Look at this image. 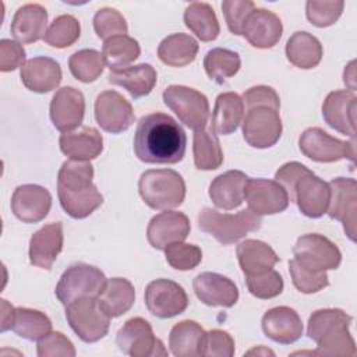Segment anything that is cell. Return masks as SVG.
Masks as SVG:
<instances>
[{
	"label": "cell",
	"instance_id": "cell-1",
	"mask_svg": "<svg viewBox=\"0 0 357 357\" xmlns=\"http://www.w3.org/2000/svg\"><path fill=\"white\" fill-rule=\"evenodd\" d=\"M185 148V131L172 116L156 112L139 119L134 134V152L139 160L174 165L183 160Z\"/></svg>",
	"mask_w": 357,
	"mask_h": 357
},
{
	"label": "cell",
	"instance_id": "cell-2",
	"mask_svg": "<svg viewBox=\"0 0 357 357\" xmlns=\"http://www.w3.org/2000/svg\"><path fill=\"white\" fill-rule=\"evenodd\" d=\"M351 317L340 308L317 310L308 318L307 335L317 343L315 356H356V343L349 326Z\"/></svg>",
	"mask_w": 357,
	"mask_h": 357
},
{
	"label": "cell",
	"instance_id": "cell-3",
	"mask_svg": "<svg viewBox=\"0 0 357 357\" xmlns=\"http://www.w3.org/2000/svg\"><path fill=\"white\" fill-rule=\"evenodd\" d=\"M138 191L144 202L156 211H169L183 204L185 183L172 169H151L141 174Z\"/></svg>",
	"mask_w": 357,
	"mask_h": 357
},
{
	"label": "cell",
	"instance_id": "cell-4",
	"mask_svg": "<svg viewBox=\"0 0 357 357\" xmlns=\"http://www.w3.org/2000/svg\"><path fill=\"white\" fill-rule=\"evenodd\" d=\"M261 225V216L250 209H243L237 213H220L216 209L204 208L198 215L199 229L223 245L237 243L247 233L259 230Z\"/></svg>",
	"mask_w": 357,
	"mask_h": 357
},
{
	"label": "cell",
	"instance_id": "cell-5",
	"mask_svg": "<svg viewBox=\"0 0 357 357\" xmlns=\"http://www.w3.org/2000/svg\"><path fill=\"white\" fill-rule=\"evenodd\" d=\"M70 328L85 343L103 339L110 326V315L103 310L98 297H84L66 305Z\"/></svg>",
	"mask_w": 357,
	"mask_h": 357
},
{
	"label": "cell",
	"instance_id": "cell-6",
	"mask_svg": "<svg viewBox=\"0 0 357 357\" xmlns=\"http://www.w3.org/2000/svg\"><path fill=\"white\" fill-rule=\"evenodd\" d=\"M106 280L99 268L88 264H74L63 272L54 293L63 305H68L84 297H99Z\"/></svg>",
	"mask_w": 357,
	"mask_h": 357
},
{
	"label": "cell",
	"instance_id": "cell-7",
	"mask_svg": "<svg viewBox=\"0 0 357 357\" xmlns=\"http://www.w3.org/2000/svg\"><path fill=\"white\" fill-rule=\"evenodd\" d=\"M163 102L191 130L198 131L206 127L209 102L202 92L185 85H170L163 91Z\"/></svg>",
	"mask_w": 357,
	"mask_h": 357
},
{
	"label": "cell",
	"instance_id": "cell-8",
	"mask_svg": "<svg viewBox=\"0 0 357 357\" xmlns=\"http://www.w3.org/2000/svg\"><path fill=\"white\" fill-rule=\"evenodd\" d=\"M298 148L304 156L319 163H332L340 159L356 160L354 138L351 141H342L319 127L304 130L298 138Z\"/></svg>",
	"mask_w": 357,
	"mask_h": 357
},
{
	"label": "cell",
	"instance_id": "cell-9",
	"mask_svg": "<svg viewBox=\"0 0 357 357\" xmlns=\"http://www.w3.org/2000/svg\"><path fill=\"white\" fill-rule=\"evenodd\" d=\"M116 343L120 351L131 357L167 356L162 340L153 335L151 324L141 317L126 321L117 332Z\"/></svg>",
	"mask_w": 357,
	"mask_h": 357
},
{
	"label": "cell",
	"instance_id": "cell-10",
	"mask_svg": "<svg viewBox=\"0 0 357 357\" xmlns=\"http://www.w3.org/2000/svg\"><path fill=\"white\" fill-rule=\"evenodd\" d=\"M293 254L300 265L317 272L336 269L342 262V252L337 245L318 233L298 237L293 247Z\"/></svg>",
	"mask_w": 357,
	"mask_h": 357
},
{
	"label": "cell",
	"instance_id": "cell-11",
	"mask_svg": "<svg viewBox=\"0 0 357 357\" xmlns=\"http://www.w3.org/2000/svg\"><path fill=\"white\" fill-rule=\"evenodd\" d=\"M282 119L279 110L268 106L247 109L243 120V137L245 142L258 149L273 146L282 135Z\"/></svg>",
	"mask_w": 357,
	"mask_h": 357
},
{
	"label": "cell",
	"instance_id": "cell-12",
	"mask_svg": "<svg viewBox=\"0 0 357 357\" xmlns=\"http://www.w3.org/2000/svg\"><path fill=\"white\" fill-rule=\"evenodd\" d=\"M331 199L328 215L343 223L344 233L351 241H356L357 223V183L350 177H336L329 183Z\"/></svg>",
	"mask_w": 357,
	"mask_h": 357
},
{
	"label": "cell",
	"instance_id": "cell-13",
	"mask_svg": "<svg viewBox=\"0 0 357 357\" xmlns=\"http://www.w3.org/2000/svg\"><path fill=\"white\" fill-rule=\"evenodd\" d=\"M145 304L152 315L166 319L184 312L188 307V297L178 283L170 279H156L145 289Z\"/></svg>",
	"mask_w": 357,
	"mask_h": 357
},
{
	"label": "cell",
	"instance_id": "cell-14",
	"mask_svg": "<svg viewBox=\"0 0 357 357\" xmlns=\"http://www.w3.org/2000/svg\"><path fill=\"white\" fill-rule=\"evenodd\" d=\"M95 119L102 130L120 134L132 126L135 116L131 103L121 93L105 91L96 96Z\"/></svg>",
	"mask_w": 357,
	"mask_h": 357
},
{
	"label": "cell",
	"instance_id": "cell-15",
	"mask_svg": "<svg viewBox=\"0 0 357 357\" xmlns=\"http://www.w3.org/2000/svg\"><path fill=\"white\" fill-rule=\"evenodd\" d=\"M244 198L248 209L258 216L280 213L290 202L286 190L276 180L268 178H248Z\"/></svg>",
	"mask_w": 357,
	"mask_h": 357
},
{
	"label": "cell",
	"instance_id": "cell-16",
	"mask_svg": "<svg viewBox=\"0 0 357 357\" xmlns=\"http://www.w3.org/2000/svg\"><path fill=\"white\" fill-rule=\"evenodd\" d=\"M329 199V184L314 174L311 170L301 176L293 187L291 201H296L300 212L307 218L317 219L326 213Z\"/></svg>",
	"mask_w": 357,
	"mask_h": 357
},
{
	"label": "cell",
	"instance_id": "cell-17",
	"mask_svg": "<svg viewBox=\"0 0 357 357\" xmlns=\"http://www.w3.org/2000/svg\"><path fill=\"white\" fill-rule=\"evenodd\" d=\"M85 114V98L73 86H63L52 98L50 119L61 132H70L82 124Z\"/></svg>",
	"mask_w": 357,
	"mask_h": 357
},
{
	"label": "cell",
	"instance_id": "cell-18",
	"mask_svg": "<svg viewBox=\"0 0 357 357\" xmlns=\"http://www.w3.org/2000/svg\"><path fill=\"white\" fill-rule=\"evenodd\" d=\"M357 96L353 91H332L324 100L322 116L325 123L350 138L356 135Z\"/></svg>",
	"mask_w": 357,
	"mask_h": 357
},
{
	"label": "cell",
	"instance_id": "cell-19",
	"mask_svg": "<svg viewBox=\"0 0 357 357\" xmlns=\"http://www.w3.org/2000/svg\"><path fill=\"white\" fill-rule=\"evenodd\" d=\"M50 206V192L38 184L18 185L11 197V211L24 223H38L43 220Z\"/></svg>",
	"mask_w": 357,
	"mask_h": 357
},
{
	"label": "cell",
	"instance_id": "cell-20",
	"mask_svg": "<svg viewBox=\"0 0 357 357\" xmlns=\"http://www.w3.org/2000/svg\"><path fill=\"white\" fill-rule=\"evenodd\" d=\"M190 230L191 226L185 213L165 211L151 219L146 229V238L153 248L163 251L173 243L184 241Z\"/></svg>",
	"mask_w": 357,
	"mask_h": 357
},
{
	"label": "cell",
	"instance_id": "cell-21",
	"mask_svg": "<svg viewBox=\"0 0 357 357\" xmlns=\"http://www.w3.org/2000/svg\"><path fill=\"white\" fill-rule=\"evenodd\" d=\"M194 293L199 301L211 307H233L238 300L234 282L216 272H202L192 282Z\"/></svg>",
	"mask_w": 357,
	"mask_h": 357
},
{
	"label": "cell",
	"instance_id": "cell-22",
	"mask_svg": "<svg viewBox=\"0 0 357 357\" xmlns=\"http://www.w3.org/2000/svg\"><path fill=\"white\" fill-rule=\"evenodd\" d=\"M265 336L280 344L297 342L303 335L300 315L290 307L280 305L268 310L261 321Z\"/></svg>",
	"mask_w": 357,
	"mask_h": 357
},
{
	"label": "cell",
	"instance_id": "cell-23",
	"mask_svg": "<svg viewBox=\"0 0 357 357\" xmlns=\"http://www.w3.org/2000/svg\"><path fill=\"white\" fill-rule=\"evenodd\" d=\"M282 33L283 25L280 18L266 8H255L250 14L243 31V36L257 49L273 47L280 40Z\"/></svg>",
	"mask_w": 357,
	"mask_h": 357
},
{
	"label": "cell",
	"instance_id": "cell-24",
	"mask_svg": "<svg viewBox=\"0 0 357 357\" xmlns=\"http://www.w3.org/2000/svg\"><path fill=\"white\" fill-rule=\"evenodd\" d=\"M63 225L53 222L35 231L29 240V261L40 269H50L63 250Z\"/></svg>",
	"mask_w": 357,
	"mask_h": 357
},
{
	"label": "cell",
	"instance_id": "cell-25",
	"mask_svg": "<svg viewBox=\"0 0 357 357\" xmlns=\"http://www.w3.org/2000/svg\"><path fill=\"white\" fill-rule=\"evenodd\" d=\"M61 67L50 57L39 56L24 63L20 71L22 84L32 92L46 93L56 89L61 82Z\"/></svg>",
	"mask_w": 357,
	"mask_h": 357
},
{
	"label": "cell",
	"instance_id": "cell-26",
	"mask_svg": "<svg viewBox=\"0 0 357 357\" xmlns=\"http://www.w3.org/2000/svg\"><path fill=\"white\" fill-rule=\"evenodd\" d=\"M46 25V8L38 3H28L15 11L10 31L20 43H35L45 38Z\"/></svg>",
	"mask_w": 357,
	"mask_h": 357
},
{
	"label": "cell",
	"instance_id": "cell-27",
	"mask_svg": "<svg viewBox=\"0 0 357 357\" xmlns=\"http://www.w3.org/2000/svg\"><path fill=\"white\" fill-rule=\"evenodd\" d=\"M248 176L241 170H227L215 177L209 185V198L215 206L230 211L244 201Z\"/></svg>",
	"mask_w": 357,
	"mask_h": 357
},
{
	"label": "cell",
	"instance_id": "cell-28",
	"mask_svg": "<svg viewBox=\"0 0 357 357\" xmlns=\"http://www.w3.org/2000/svg\"><path fill=\"white\" fill-rule=\"evenodd\" d=\"M60 149L70 159L92 160L103 151L102 134L93 127H81L78 131L63 132L59 139Z\"/></svg>",
	"mask_w": 357,
	"mask_h": 357
},
{
	"label": "cell",
	"instance_id": "cell-29",
	"mask_svg": "<svg viewBox=\"0 0 357 357\" xmlns=\"http://www.w3.org/2000/svg\"><path fill=\"white\" fill-rule=\"evenodd\" d=\"M236 252L238 265L245 276L268 272L280 259L269 244L254 238H247L241 241L237 245Z\"/></svg>",
	"mask_w": 357,
	"mask_h": 357
},
{
	"label": "cell",
	"instance_id": "cell-30",
	"mask_svg": "<svg viewBox=\"0 0 357 357\" xmlns=\"http://www.w3.org/2000/svg\"><path fill=\"white\" fill-rule=\"evenodd\" d=\"M156 70L146 63L114 70L107 75V81L110 84L123 86L132 98L149 95L156 85Z\"/></svg>",
	"mask_w": 357,
	"mask_h": 357
},
{
	"label": "cell",
	"instance_id": "cell-31",
	"mask_svg": "<svg viewBox=\"0 0 357 357\" xmlns=\"http://www.w3.org/2000/svg\"><path fill=\"white\" fill-rule=\"evenodd\" d=\"M243 114V98L236 92H223L215 100L211 128L216 135H229L238 128Z\"/></svg>",
	"mask_w": 357,
	"mask_h": 357
},
{
	"label": "cell",
	"instance_id": "cell-32",
	"mask_svg": "<svg viewBox=\"0 0 357 357\" xmlns=\"http://www.w3.org/2000/svg\"><path fill=\"white\" fill-rule=\"evenodd\" d=\"M206 332L204 328L191 319L176 324L169 335L170 351L177 357H198L204 356Z\"/></svg>",
	"mask_w": 357,
	"mask_h": 357
},
{
	"label": "cell",
	"instance_id": "cell-33",
	"mask_svg": "<svg viewBox=\"0 0 357 357\" xmlns=\"http://www.w3.org/2000/svg\"><path fill=\"white\" fill-rule=\"evenodd\" d=\"M324 50L321 42L310 32L297 31L294 32L286 43V57L287 60L301 68L310 70L321 63Z\"/></svg>",
	"mask_w": 357,
	"mask_h": 357
},
{
	"label": "cell",
	"instance_id": "cell-34",
	"mask_svg": "<svg viewBox=\"0 0 357 357\" xmlns=\"http://www.w3.org/2000/svg\"><path fill=\"white\" fill-rule=\"evenodd\" d=\"M198 42L187 33H172L158 47V57L170 67H184L192 63L198 53Z\"/></svg>",
	"mask_w": 357,
	"mask_h": 357
},
{
	"label": "cell",
	"instance_id": "cell-35",
	"mask_svg": "<svg viewBox=\"0 0 357 357\" xmlns=\"http://www.w3.org/2000/svg\"><path fill=\"white\" fill-rule=\"evenodd\" d=\"M103 310L112 317L117 318L126 314L135 301V290L130 280L124 278H112L98 297Z\"/></svg>",
	"mask_w": 357,
	"mask_h": 357
},
{
	"label": "cell",
	"instance_id": "cell-36",
	"mask_svg": "<svg viewBox=\"0 0 357 357\" xmlns=\"http://www.w3.org/2000/svg\"><path fill=\"white\" fill-rule=\"evenodd\" d=\"M185 26L202 42H212L220 33V25L211 4L194 1L184 11Z\"/></svg>",
	"mask_w": 357,
	"mask_h": 357
},
{
	"label": "cell",
	"instance_id": "cell-37",
	"mask_svg": "<svg viewBox=\"0 0 357 357\" xmlns=\"http://www.w3.org/2000/svg\"><path fill=\"white\" fill-rule=\"evenodd\" d=\"M194 165L198 170H215L223 163V151L218 135L212 128L194 132L192 138Z\"/></svg>",
	"mask_w": 357,
	"mask_h": 357
},
{
	"label": "cell",
	"instance_id": "cell-38",
	"mask_svg": "<svg viewBox=\"0 0 357 357\" xmlns=\"http://www.w3.org/2000/svg\"><path fill=\"white\" fill-rule=\"evenodd\" d=\"M93 166L86 160H66L57 174V191L82 192L95 187Z\"/></svg>",
	"mask_w": 357,
	"mask_h": 357
},
{
	"label": "cell",
	"instance_id": "cell-39",
	"mask_svg": "<svg viewBox=\"0 0 357 357\" xmlns=\"http://www.w3.org/2000/svg\"><path fill=\"white\" fill-rule=\"evenodd\" d=\"M139 43L128 35H117L103 42L102 56L110 71L127 68L139 57Z\"/></svg>",
	"mask_w": 357,
	"mask_h": 357
},
{
	"label": "cell",
	"instance_id": "cell-40",
	"mask_svg": "<svg viewBox=\"0 0 357 357\" xmlns=\"http://www.w3.org/2000/svg\"><path fill=\"white\" fill-rule=\"evenodd\" d=\"M11 329L20 337L36 342L52 332V321L39 310L18 307L14 312Z\"/></svg>",
	"mask_w": 357,
	"mask_h": 357
},
{
	"label": "cell",
	"instance_id": "cell-41",
	"mask_svg": "<svg viewBox=\"0 0 357 357\" xmlns=\"http://www.w3.org/2000/svg\"><path fill=\"white\" fill-rule=\"evenodd\" d=\"M240 66L238 53L225 47L211 49L204 57V68L208 77L216 84H223L226 79L234 77Z\"/></svg>",
	"mask_w": 357,
	"mask_h": 357
},
{
	"label": "cell",
	"instance_id": "cell-42",
	"mask_svg": "<svg viewBox=\"0 0 357 357\" xmlns=\"http://www.w3.org/2000/svg\"><path fill=\"white\" fill-rule=\"evenodd\" d=\"M105 59L95 49H82L73 53L68 59V67L74 78L89 84L96 81L105 68Z\"/></svg>",
	"mask_w": 357,
	"mask_h": 357
},
{
	"label": "cell",
	"instance_id": "cell-43",
	"mask_svg": "<svg viewBox=\"0 0 357 357\" xmlns=\"http://www.w3.org/2000/svg\"><path fill=\"white\" fill-rule=\"evenodd\" d=\"M59 201L64 212L74 219H84L89 216L95 209L103 204V197L98 191L96 185L88 191L70 194L57 191Z\"/></svg>",
	"mask_w": 357,
	"mask_h": 357
},
{
	"label": "cell",
	"instance_id": "cell-44",
	"mask_svg": "<svg viewBox=\"0 0 357 357\" xmlns=\"http://www.w3.org/2000/svg\"><path fill=\"white\" fill-rule=\"evenodd\" d=\"M81 35L79 21L71 14H61L49 25L43 40L52 47L64 49L74 45Z\"/></svg>",
	"mask_w": 357,
	"mask_h": 357
},
{
	"label": "cell",
	"instance_id": "cell-45",
	"mask_svg": "<svg viewBox=\"0 0 357 357\" xmlns=\"http://www.w3.org/2000/svg\"><path fill=\"white\" fill-rule=\"evenodd\" d=\"M289 272L294 287L305 294L317 293L329 284L326 272H317L300 265L294 258L289 261Z\"/></svg>",
	"mask_w": 357,
	"mask_h": 357
},
{
	"label": "cell",
	"instance_id": "cell-46",
	"mask_svg": "<svg viewBox=\"0 0 357 357\" xmlns=\"http://www.w3.org/2000/svg\"><path fill=\"white\" fill-rule=\"evenodd\" d=\"M163 251L167 264L177 271H191L202 261V251L195 244L178 241L167 245Z\"/></svg>",
	"mask_w": 357,
	"mask_h": 357
},
{
	"label": "cell",
	"instance_id": "cell-47",
	"mask_svg": "<svg viewBox=\"0 0 357 357\" xmlns=\"http://www.w3.org/2000/svg\"><path fill=\"white\" fill-rule=\"evenodd\" d=\"M93 29L98 38L106 40L117 35H127L128 25L120 11L112 7H103L93 15Z\"/></svg>",
	"mask_w": 357,
	"mask_h": 357
},
{
	"label": "cell",
	"instance_id": "cell-48",
	"mask_svg": "<svg viewBox=\"0 0 357 357\" xmlns=\"http://www.w3.org/2000/svg\"><path fill=\"white\" fill-rule=\"evenodd\" d=\"M245 283L248 291L262 300L273 298L279 296L283 291V278L279 272L275 269H269L268 272L259 273V275H252V276H245Z\"/></svg>",
	"mask_w": 357,
	"mask_h": 357
},
{
	"label": "cell",
	"instance_id": "cell-49",
	"mask_svg": "<svg viewBox=\"0 0 357 357\" xmlns=\"http://www.w3.org/2000/svg\"><path fill=\"white\" fill-rule=\"evenodd\" d=\"M344 8V1H322V0H308L305 3V14L308 21L319 28L329 26L335 24L342 15Z\"/></svg>",
	"mask_w": 357,
	"mask_h": 357
},
{
	"label": "cell",
	"instance_id": "cell-50",
	"mask_svg": "<svg viewBox=\"0 0 357 357\" xmlns=\"http://www.w3.org/2000/svg\"><path fill=\"white\" fill-rule=\"evenodd\" d=\"M222 10L229 31L234 35H243L245 22L255 10V4L251 0H225Z\"/></svg>",
	"mask_w": 357,
	"mask_h": 357
},
{
	"label": "cell",
	"instance_id": "cell-51",
	"mask_svg": "<svg viewBox=\"0 0 357 357\" xmlns=\"http://www.w3.org/2000/svg\"><path fill=\"white\" fill-rule=\"evenodd\" d=\"M38 356L39 357H74L75 347L73 342L61 332H50L40 340H38Z\"/></svg>",
	"mask_w": 357,
	"mask_h": 357
},
{
	"label": "cell",
	"instance_id": "cell-52",
	"mask_svg": "<svg viewBox=\"0 0 357 357\" xmlns=\"http://www.w3.org/2000/svg\"><path fill=\"white\" fill-rule=\"evenodd\" d=\"M234 354L233 337L222 329H212L206 332L204 356L208 357H231Z\"/></svg>",
	"mask_w": 357,
	"mask_h": 357
},
{
	"label": "cell",
	"instance_id": "cell-53",
	"mask_svg": "<svg viewBox=\"0 0 357 357\" xmlns=\"http://www.w3.org/2000/svg\"><path fill=\"white\" fill-rule=\"evenodd\" d=\"M243 102L245 103L247 109L255 106H268L272 109H280V99L276 91L266 85H257L248 88L243 95Z\"/></svg>",
	"mask_w": 357,
	"mask_h": 357
},
{
	"label": "cell",
	"instance_id": "cell-54",
	"mask_svg": "<svg viewBox=\"0 0 357 357\" xmlns=\"http://www.w3.org/2000/svg\"><path fill=\"white\" fill-rule=\"evenodd\" d=\"M25 61V50L20 42L11 39L0 40V70L3 73L14 71L22 67Z\"/></svg>",
	"mask_w": 357,
	"mask_h": 357
},
{
	"label": "cell",
	"instance_id": "cell-55",
	"mask_svg": "<svg viewBox=\"0 0 357 357\" xmlns=\"http://www.w3.org/2000/svg\"><path fill=\"white\" fill-rule=\"evenodd\" d=\"M308 172H310V169L305 167L303 163L289 162V163H284L282 167H279V170L275 173V180L286 190L289 199L291 201L293 187H294L296 181Z\"/></svg>",
	"mask_w": 357,
	"mask_h": 357
},
{
	"label": "cell",
	"instance_id": "cell-56",
	"mask_svg": "<svg viewBox=\"0 0 357 357\" xmlns=\"http://www.w3.org/2000/svg\"><path fill=\"white\" fill-rule=\"evenodd\" d=\"M14 312H15V308L13 305H10L7 303V300H1V326H0V331L1 332H6L8 329H11V325H13V319H14Z\"/></svg>",
	"mask_w": 357,
	"mask_h": 357
},
{
	"label": "cell",
	"instance_id": "cell-57",
	"mask_svg": "<svg viewBox=\"0 0 357 357\" xmlns=\"http://www.w3.org/2000/svg\"><path fill=\"white\" fill-rule=\"evenodd\" d=\"M354 61H350L349 66L344 68V73H343V82L349 86V91H353L356 89V73H354Z\"/></svg>",
	"mask_w": 357,
	"mask_h": 357
}]
</instances>
